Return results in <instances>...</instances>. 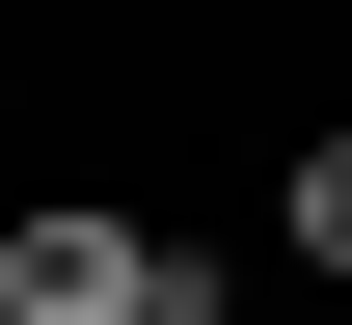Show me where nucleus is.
Instances as JSON below:
<instances>
[{"label":"nucleus","mask_w":352,"mask_h":325,"mask_svg":"<svg viewBox=\"0 0 352 325\" xmlns=\"http://www.w3.org/2000/svg\"><path fill=\"white\" fill-rule=\"evenodd\" d=\"M0 325H217V244H163L135 190H28L0 217Z\"/></svg>","instance_id":"f257e3e1"},{"label":"nucleus","mask_w":352,"mask_h":325,"mask_svg":"<svg viewBox=\"0 0 352 325\" xmlns=\"http://www.w3.org/2000/svg\"><path fill=\"white\" fill-rule=\"evenodd\" d=\"M271 244H298V271L352 298V136H298V163H271Z\"/></svg>","instance_id":"f03ea898"}]
</instances>
